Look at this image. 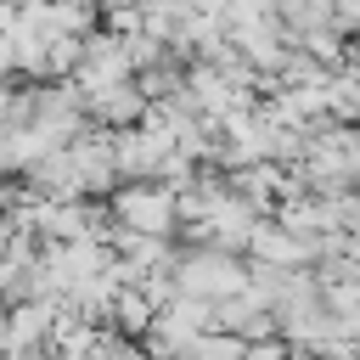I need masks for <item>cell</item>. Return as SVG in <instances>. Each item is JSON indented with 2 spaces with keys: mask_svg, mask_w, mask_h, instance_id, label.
Returning a JSON list of instances; mask_svg holds the SVG:
<instances>
[{
  "mask_svg": "<svg viewBox=\"0 0 360 360\" xmlns=\"http://www.w3.org/2000/svg\"><path fill=\"white\" fill-rule=\"evenodd\" d=\"M248 264L236 259V253H225V248H191V253H180V298H197V304H231V298H242L248 292Z\"/></svg>",
  "mask_w": 360,
  "mask_h": 360,
  "instance_id": "1",
  "label": "cell"
},
{
  "mask_svg": "<svg viewBox=\"0 0 360 360\" xmlns=\"http://www.w3.org/2000/svg\"><path fill=\"white\" fill-rule=\"evenodd\" d=\"M112 219L135 236H163L169 242L174 225H180V191L152 186V180H129V186L112 191Z\"/></svg>",
  "mask_w": 360,
  "mask_h": 360,
  "instance_id": "2",
  "label": "cell"
}]
</instances>
